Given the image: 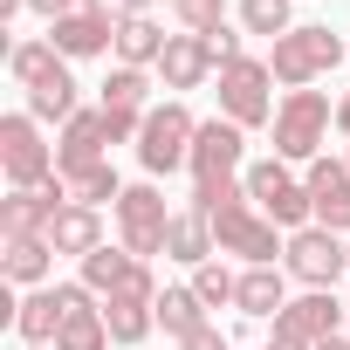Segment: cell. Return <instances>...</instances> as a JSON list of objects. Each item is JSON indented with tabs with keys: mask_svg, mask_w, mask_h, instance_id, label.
Returning <instances> with one entry per match:
<instances>
[{
	"mask_svg": "<svg viewBox=\"0 0 350 350\" xmlns=\"http://www.w3.org/2000/svg\"><path fill=\"white\" fill-rule=\"evenodd\" d=\"M96 288H83V282H62V336H55V350H103L110 343V323H103V309L90 302Z\"/></svg>",
	"mask_w": 350,
	"mask_h": 350,
	"instance_id": "cell-14",
	"label": "cell"
},
{
	"mask_svg": "<svg viewBox=\"0 0 350 350\" xmlns=\"http://www.w3.org/2000/svg\"><path fill=\"white\" fill-rule=\"evenodd\" d=\"M247 316H282L288 309V288H282V268H247L241 275V295H234Z\"/></svg>",
	"mask_w": 350,
	"mask_h": 350,
	"instance_id": "cell-23",
	"label": "cell"
},
{
	"mask_svg": "<svg viewBox=\"0 0 350 350\" xmlns=\"http://www.w3.org/2000/svg\"><path fill=\"white\" fill-rule=\"evenodd\" d=\"M172 14L186 21V35H220L227 28V0H172Z\"/></svg>",
	"mask_w": 350,
	"mask_h": 350,
	"instance_id": "cell-31",
	"label": "cell"
},
{
	"mask_svg": "<svg viewBox=\"0 0 350 350\" xmlns=\"http://www.w3.org/2000/svg\"><path fill=\"white\" fill-rule=\"evenodd\" d=\"M55 62H62V55H55V42H21V49H8V69H14V83H21V90H35Z\"/></svg>",
	"mask_w": 350,
	"mask_h": 350,
	"instance_id": "cell-28",
	"label": "cell"
},
{
	"mask_svg": "<svg viewBox=\"0 0 350 350\" xmlns=\"http://www.w3.org/2000/svg\"><path fill=\"white\" fill-rule=\"evenodd\" d=\"M247 200L275 220V227H288V234H302L309 220H316V206H309V186L295 179V172L282 165V158H268V165H254L247 172Z\"/></svg>",
	"mask_w": 350,
	"mask_h": 350,
	"instance_id": "cell-6",
	"label": "cell"
},
{
	"mask_svg": "<svg viewBox=\"0 0 350 350\" xmlns=\"http://www.w3.org/2000/svg\"><path fill=\"white\" fill-rule=\"evenodd\" d=\"M329 124H336V110H329L323 90H288L282 110H275V158H282V165H288V158H316Z\"/></svg>",
	"mask_w": 350,
	"mask_h": 350,
	"instance_id": "cell-2",
	"label": "cell"
},
{
	"mask_svg": "<svg viewBox=\"0 0 350 350\" xmlns=\"http://www.w3.org/2000/svg\"><path fill=\"white\" fill-rule=\"evenodd\" d=\"M241 21H247V35H288V0H241Z\"/></svg>",
	"mask_w": 350,
	"mask_h": 350,
	"instance_id": "cell-32",
	"label": "cell"
},
{
	"mask_svg": "<svg viewBox=\"0 0 350 350\" xmlns=\"http://www.w3.org/2000/svg\"><path fill=\"white\" fill-rule=\"evenodd\" d=\"M336 62H343V42H336L329 28H288V35L275 42V55H268L275 83H288V90H309V83L329 76Z\"/></svg>",
	"mask_w": 350,
	"mask_h": 350,
	"instance_id": "cell-3",
	"label": "cell"
},
{
	"mask_svg": "<svg viewBox=\"0 0 350 350\" xmlns=\"http://www.w3.org/2000/svg\"><path fill=\"white\" fill-rule=\"evenodd\" d=\"M213 69H220V55H213V42H206V35H172V42H165V55H158L165 90H200Z\"/></svg>",
	"mask_w": 350,
	"mask_h": 350,
	"instance_id": "cell-15",
	"label": "cell"
},
{
	"mask_svg": "<svg viewBox=\"0 0 350 350\" xmlns=\"http://www.w3.org/2000/svg\"><path fill=\"white\" fill-rule=\"evenodd\" d=\"M193 206H206V220H213V241H220L227 254H241L247 268H275V220H268V213H254V200H247V179L200 186V193H193Z\"/></svg>",
	"mask_w": 350,
	"mask_h": 350,
	"instance_id": "cell-1",
	"label": "cell"
},
{
	"mask_svg": "<svg viewBox=\"0 0 350 350\" xmlns=\"http://www.w3.org/2000/svg\"><path fill=\"white\" fill-rule=\"evenodd\" d=\"M49 247H55V254H83V261H90V254L103 247V220H96V206H62V213H55V227H49Z\"/></svg>",
	"mask_w": 350,
	"mask_h": 350,
	"instance_id": "cell-17",
	"label": "cell"
},
{
	"mask_svg": "<svg viewBox=\"0 0 350 350\" xmlns=\"http://www.w3.org/2000/svg\"><path fill=\"white\" fill-rule=\"evenodd\" d=\"M165 254L172 261H213V220H206V206H186V213H172V234H165Z\"/></svg>",
	"mask_w": 350,
	"mask_h": 350,
	"instance_id": "cell-18",
	"label": "cell"
},
{
	"mask_svg": "<svg viewBox=\"0 0 350 350\" xmlns=\"http://www.w3.org/2000/svg\"><path fill=\"white\" fill-rule=\"evenodd\" d=\"M193 295H200L206 309H220V302H234V295H241V275H227L220 261H200V268H193Z\"/></svg>",
	"mask_w": 350,
	"mask_h": 350,
	"instance_id": "cell-30",
	"label": "cell"
},
{
	"mask_svg": "<svg viewBox=\"0 0 350 350\" xmlns=\"http://www.w3.org/2000/svg\"><path fill=\"white\" fill-rule=\"evenodd\" d=\"M131 268H137V254H131V247H96V254L83 261V288H96V295H117V288L131 282Z\"/></svg>",
	"mask_w": 350,
	"mask_h": 350,
	"instance_id": "cell-24",
	"label": "cell"
},
{
	"mask_svg": "<svg viewBox=\"0 0 350 350\" xmlns=\"http://www.w3.org/2000/svg\"><path fill=\"white\" fill-rule=\"evenodd\" d=\"M268 350H309V343H302V336H288V329H275V336H268Z\"/></svg>",
	"mask_w": 350,
	"mask_h": 350,
	"instance_id": "cell-36",
	"label": "cell"
},
{
	"mask_svg": "<svg viewBox=\"0 0 350 350\" xmlns=\"http://www.w3.org/2000/svg\"><path fill=\"white\" fill-rule=\"evenodd\" d=\"M28 117H35V124H55V117L69 124V117H76V76H69L62 62H55V69L28 90Z\"/></svg>",
	"mask_w": 350,
	"mask_h": 350,
	"instance_id": "cell-19",
	"label": "cell"
},
{
	"mask_svg": "<svg viewBox=\"0 0 350 350\" xmlns=\"http://www.w3.org/2000/svg\"><path fill=\"white\" fill-rule=\"evenodd\" d=\"M103 144H110V131H103V110H76V117L62 124L55 172H62V179H76V172H90V165H110V158H103Z\"/></svg>",
	"mask_w": 350,
	"mask_h": 350,
	"instance_id": "cell-13",
	"label": "cell"
},
{
	"mask_svg": "<svg viewBox=\"0 0 350 350\" xmlns=\"http://www.w3.org/2000/svg\"><path fill=\"white\" fill-rule=\"evenodd\" d=\"M158 323H165V336H193L206 323V302L193 288H158Z\"/></svg>",
	"mask_w": 350,
	"mask_h": 350,
	"instance_id": "cell-25",
	"label": "cell"
},
{
	"mask_svg": "<svg viewBox=\"0 0 350 350\" xmlns=\"http://www.w3.org/2000/svg\"><path fill=\"white\" fill-rule=\"evenodd\" d=\"M268 83H275V69H268V62H254V55H241V62H220V110H227V124H241V131L268 124V117H275V96H268Z\"/></svg>",
	"mask_w": 350,
	"mask_h": 350,
	"instance_id": "cell-7",
	"label": "cell"
},
{
	"mask_svg": "<svg viewBox=\"0 0 350 350\" xmlns=\"http://www.w3.org/2000/svg\"><path fill=\"white\" fill-rule=\"evenodd\" d=\"M179 350H227V336H220L213 323H200L193 336H179Z\"/></svg>",
	"mask_w": 350,
	"mask_h": 350,
	"instance_id": "cell-34",
	"label": "cell"
},
{
	"mask_svg": "<svg viewBox=\"0 0 350 350\" xmlns=\"http://www.w3.org/2000/svg\"><path fill=\"white\" fill-rule=\"evenodd\" d=\"M62 316H69V309H62V288H35V295L14 309V329H21L28 343H55V336H62Z\"/></svg>",
	"mask_w": 350,
	"mask_h": 350,
	"instance_id": "cell-20",
	"label": "cell"
},
{
	"mask_svg": "<svg viewBox=\"0 0 350 350\" xmlns=\"http://www.w3.org/2000/svg\"><path fill=\"white\" fill-rule=\"evenodd\" d=\"M343 323H350V309H343V302H336L329 288H309L302 302H288V309L275 316V329H288V336H302L309 350H316V343H329V336H336Z\"/></svg>",
	"mask_w": 350,
	"mask_h": 350,
	"instance_id": "cell-11",
	"label": "cell"
},
{
	"mask_svg": "<svg viewBox=\"0 0 350 350\" xmlns=\"http://www.w3.org/2000/svg\"><path fill=\"white\" fill-rule=\"evenodd\" d=\"M165 42H172V35H158V21H151V14H131V21H117V55H124V69H144V62H158V55H165Z\"/></svg>",
	"mask_w": 350,
	"mask_h": 350,
	"instance_id": "cell-21",
	"label": "cell"
},
{
	"mask_svg": "<svg viewBox=\"0 0 350 350\" xmlns=\"http://www.w3.org/2000/svg\"><path fill=\"white\" fill-rule=\"evenodd\" d=\"M343 268H350V247H343L329 227H302V234H288V275H295V282L329 288Z\"/></svg>",
	"mask_w": 350,
	"mask_h": 350,
	"instance_id": "cell-10",
	"label": "cell"
},
{
	"mask_svg": "<svg viewBox=\"0 0 350 350\" xmlns=\"http://www.w3.org/2000/svg\"><path fill=\"white\" fill-rule=\"evenodd\" d=\"M49 42H55V55H103V49H117V21L76 8V14H62V21L49 28Z\"/></svg>",
	"mask_w": 350,
	"mask_h": 350,
	"instance_id": "cell-16",
	"label": "cell"
},
{
	"mask_svg": "<svg viewBox=\"0 0 350 350\" xmlns=\"http://www.w3.org/2000/svg\"><path fill=\"white\" fill-rule=\"evenodd\" d=\"M309 206H316V227H329V234H343L350 227V165H336V158H309Z\"/></svg>",
	"mask_w": 350,
	"mask_h": 350,
	"instance_id": "cell-12",
	"label": "cell"
},
{
	"mask_svg": "<svg viewBox=\"0 0 350 350\" xmlns=\"http://www.w3.org/2000/svg\"><path fill=\"white\" fill-rule=\"evenodd\" d=\"M193 137H200V124H193L186 103H158V110L144 117V131H137L144 172H179V165H193Z\"/></svg>",
	"mask_w": 350,
	"mask_h": 350,
	"instance_id": "cell-5",
	"label": "cell"
},
{
	"mask_svg": "<svg viewBox=\"0 0 350 350\" xmlns=\"http://www.w3.org/2000/svg\"><path fill=\"white\" fill-rule=\"evenodd\" d=\"M28 8H35V14H49V28H55L62 14H76V8H83V0H28Z\"/></svg>",
	"mask_w": 350,
	"mask_h": 350,
	"instance_id": "cell-35",
	"label": "cell"
},
{
	"mask_svg": "<svg viewBox=\"0 0 350 350\" xmlns=\"http://www.w3.org/2000/svg\"><path fill=\"white\" fill-rule=\"evenodd\" d=\"M144 96H151V76H144V69H124V62H117V69L103 76V110H137V117H144Z\"/></svg>",
	"mask_w": 350,
	"mask_h": 350,
	"instance_id": "cell-26",
	"label": "cell"
},
{
	"mask_svg": "<svg viewBox=\"0 0 350 350\" xmlns=\"http://www.w3.org/2000/svg\"><path fill=\"white\" fill-rule=\"evenodd\" d=\"M316 350H350V336H329V343H316Z\"/></svg>",
	"mask_w": 350,
	"mask_h": 350,
	"instance_id": "cell-38",
	"label": "cell"
},
{
	"mask_svg": "<svg viewBox=\"0 0 350 350\" xmlns=\"http://www.w3.org/2000/svg\"><path fill=\"white\" fill-rule=\"evenodd\" d=\"M241 151H247V131H241V124H227V117L200 124V137H193V193L234 179V172H241Z\"/></svg>",
	"mask_w": 350,
	"mask_h": 350,
	"instance_id": "cell-9",
	"label": "cell"
},
{
	"mask_svg": "<svg viewBox=\"0 0 350 350\" xmlns=\"http://www.w3.org/2000/svg\"><path fill=\"white\" fill-rule=\"evenodd\" d=\"M117 234H124V247H131L137 261L165 254V234H172L165 193H158V186H124V200H117Z\"/></svg>",
	"mask_w": 350,
	"mask_h": 350,
	"instance_id": "cell-8",
	"label": "cell"
},
{
	"mask_svg": "<svg viewBox=\"0 0 350 350\" xmlns=\"http://www.w3.org/2000/svg\"><path fill=\"white\" fill-rule=\"evenodd\" d=\"M117 200H124V186H117L110 165H90L69 179V206H117Z\"/></svg>",
	"mask_w": 350,
	"mask_h": 350,
	"instance_id": "cell-27",
	"label": "cell"
},
{
	"mask_svg": "<svg viewBox=\"0 0 350 350\" xmlns=\"http://www.w3.org/2000/svg\"><path fill=\"white\" fill-rule=\"evenodd\" d=\"M0 165H8V186L14 193H35L55 179V151L42 144V124L21 110V117H0Z\"/></svg>",
	"mask_w": 350,
	"mask_h": 350,
	"instance_id": "cell-4",
	"label": "cell"
},
{
	"mask_svg": "<svg viewBox=\"0 0 350 350\" xmlns=\"http://www.w3.org/2000/svg\"><path fill=\"white\" fill-rule=\"evenodd\" d=\"M144 117H151V110H144ZM144 117H137V110H103V131H110V144L137 137V131H144Z\"/></svg>",
	"mask_w": 350,
	"mask_h": 350,
	"instance_id": "cell-33",
	"label": "cell"
},
{
	"mask_svg": "<svg viewBox=\"0 0 350 350\" xmlns=\"http://www.w3.org/2000/svg\"><path fill=\"white\" fill-rule=\"evenodd\" d=\"M28 350H55V343H28Z\"/></svg>",
	"mask_w": 350,
	"mask_h": 350,
	"instance_id": "cell-39",
	"label": "cell"
},
{
	"mask_svg": "<svg viewBox=\"0 0 350 350\" xmlns=\"http://www.w3.org/2000/svg\"><path fill=\"white\" fill-rule=\"evenodd\" d=\"M336 131H343V137H350V96H343V103H336Z\"/></svg>",
	"mask_w": 350,
	"mask_h": 350,
	"instance_id": "cell-37",
	"label": "cell"
},
{
	"mask_svg": "<svg viewBox=\"0 0 350 350\" xmlns=\"http://www.w3.org/2000/svg\"><path fill=\"white\" fill-rule=\"evenodd\" d=\"M103 323H110V343H144V336H151V323H158V302L110 295V302H103Z\"/></svg>",
	"mask_w": 350,
	"mask_h": 350,
	"instance_id": "cell-22",
	"label": "cell"
},
{
	"mask_svg": "<svg viewBox=\"0 0 350 350\" xmlns=\"http://www.w3.org/2000/svg\"><path fill=\"white\" fill-rule=\"evenodd\" d=\"M49 241H8V282H42L49 275Z\"/></svg>",
	"mask_w": 350,
	"mask_h": 350,
	"instance_id": "cell-29",
	"label": "cell"
}]
</instances>
